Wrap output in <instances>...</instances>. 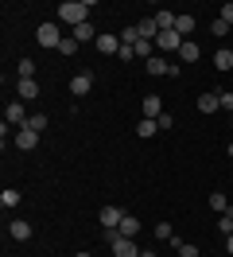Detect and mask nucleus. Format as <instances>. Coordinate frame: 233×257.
<instances>
[{"label":"nucleus","instance_id":"obj_14","mask_svg":"<svg viewBox=\"0 0 233 257\" xmlns=\"http://www.w3.org/2000/svg\"><path fill=\"white\" fill-rule=\"evenodd\" d=\"M8 234H12L16 241H28V238H31V222H24V218H16V222H8Z\"/></svg>","mask_w":233,"mask_h":257},{"label":"nucleus","instance_id":"obj_23","mask_svg":"<svg viewBox=\"0 0 233 257\" xmlns=\"http://www.w3.org/2000/svg\"><path fill=\"white\" fill-rule=\"evenodd\" d=\"M24 128H31V133H43V128H47V117H43V113H31Z\"/></svg>","mask_w":233,"mask_h":257},{"label":"nucleus","instance_id":"obj_10","mask_svg":"<svg viewBox=\"0 0 233 257\" xmlns=\"http://www.w3.org/2000/svg\"><path fill=\"white\" fill-rule=\"evenodd\" d=\"M136 32H140V39H152L155 43V35H159V24H155V16H144L136 24Z\"/></svg>","mask_w":233,"mask_h":257},{"label":"nucleus","instance_id":"obj_17","mask_svg":"<svg viewBox=\"0 0 233 257\" xmlns=\"http://www.w3.org/2000/svg\"><path fill=\"white\" fill-rule=\"evenodd\" d=\"M74 39H78V43H86V39H93V43H97V32H93V24H90V20L74 28Z\"/></svg>","mask_w":233,"mask_h":257},{"label":"nucleus","instance_id":"obj_36","mask_svg":"<svg viewBox=\"0 0 233 257\" xmlns=\"http://www.w3.org/2000/svg\"><path fill=\"white\" fill-rule=\"evenodd\" d=\"M74 257H90V253H74Z\"/></svg>","mask_w":233,"mask_h":257},{"label":"nucleus","instance_id":"obj_29","mask_svg":"<svg viewBox=\"0 0 233 257\" xmlns=\"http://www.w3.org/2000/svg\"><path fill=\"white\" fill-rule=\"evenodd\" d=\"M117 59H124V63H128V59H136V51H132V43H121V51H117Z\"/></svg>","mask_w":233,"mask_h":257},{"label":"nucleus","instance_id":"obj_2","mask_svg":"<svg viewBox=\"0 0 233 257\" xmlns=\"http://www.w3.org/2000/svg\"><path fill=\"white\" fill-rule=\"evenodd\" d=\"M35 39H39V47H55V51H59V43H62V35H59V24H39Z\"/></svg>","mask_w":233,"mask_h":257},{"label":"nucleus","instance_id":"obj_26","mask_svg":"<svg viewBox=\"0 0 233 257\" xmlns=\"http://www.w3.org/2000/svg\"><path fill=\"white\" fill-rule=\"evenodd\" d=\"M171 234H175L171 222H159V226H155V238H159V241H171Z\"/></svg>","mask_w":233,"mask_h":257},{"label":"nucleus","instance_id":"obj_31","mask_svg":"<svg viewBox=\"0 0 233 257\" xmlns=\"http://www.w3.org/2000/svg\"><path fill=\"white\" fill-rule=\"evenodd\" d=\"M136 39H140L136 28H124V32H121V43H136Z\"/></svg>","mask_w":233,"mask_h":257},{"label":"nucleus","instance_id":"obj_4","mask_svg":"<svg viewBox=\"0 0 233 257\" xmlns=\"http://www.w3.org/2000/svg\"><path fill=\"white\" fill-rule=\"evenodd\" d=\"M140 113H144L148 121H159V117H163V97H159V94H148L144 101H140Z\"/></svg>","mask_w":233,"mask_h":257},{"label":"nucleus","instance_id":"obj_19","mask_svg":"<svg viewBox=\"0 0 233 257\" xmlns=\"http://www.w3.org/2000/svg\"><path fill=\"white\" fill-rule=\"evenodd\" d=\"M175 32H179V35L186 39V35L194 32V16H175Z\"/></svg>","mask_w":233,"mask_h":257},{"label":"nucleus","instance_id":"obj_8","mask_svg":"<svg viewBox=\"0 0 233 257\" xmlns=\"http://www.w3.org/2000/svg\"><path fill=\"white\" fill-rule=\"evenodd\" d=\"M16 94H20V101H35V97H39V82L35 78H20Z\"/></svg>","mask_w":233,"mask_h":257},{"label":"nucleus","instance_id":"obj_16","mask_svg":"<svg viewBox=\"0 0 233 257\" xmlns=\"http://www.w3.org/2000/svg\"><path fill=\"white\" fill-rule=\"evenodd\" d=\"M124 210L121 207H101V226H121Z\"/></svg>","mask_w":233,"mask_h":257},{"label":"nucleus","instance_id":"obj_34","mask_svg":"<svg viewBox=\"0 0 233 257\" xmlns=\"http://www.w3.org/2000/svg\"><path fill=\"white\" fill-rule=\"evenodd\" d=\"M225 249H229V253H233V234H225Z\"/></svg>","mask_w":233,"mask_h":257},{"label":"nucleus","instance_id":"obj_7","mask_svg":"<svg viewBox=\"0 0 233 257\" xmlns=\"http://www.w3.org/2000/svg\"><path fill=\"white\" fill-rule=\"evenodd\" d=\"M93 47L101 51V55H117V51H121V35H105V32H101Z\"/></svg>","mask_w":233,"mask_h":257},{"label":"nucleus","instance_id":"obj_20","mask_svg":"<svg viewBox=\"0 0 233 257\" xmlns=\"http://www.w3.org/2000/svg\"><path fill=\"white\" fill-rule=\"evenodd\" d=\"M214 66H217V70H229V66H233V51H229V47H221V51L214 55Z\"/></svg>","mask_w":233,"mask_h":257},{"label":"nucleus","instance_id":"obj_1","mask_svg":"<svg viewBox=\"0 0 233 257\" xmlns=\"http://www.w3.org/2000/svg\"><path fill=\"white\" fill-rule=\"evenodd\" d=\"M90 8H97L93 0H62L59 8H55V16H59V24H70V28H78V24H86Z\"/></svg>","mask_w":233,"mask_h":257},{"label":"nucleus","instance_id":"obj_18","mask_svg":"<svg viewBox=\"0 0 233 257\" xmlns=\"http://www.w3.org/2000/svg\"><path fill=\"white\" fill-rule=\"evenodd\" d=\"M155 133H159V125H155V121H148V117H140V121H136V137H144V141H148V137H155Z\"/></svg>","mask_w":233,"mask_h":257},{"label":"nucleus","instance_id":"obj_33","mask_svg":"<svg viewBox=\"0 0 233 257\" xmlns=\"http://www.w3.org/2000/svg\"><path fill=\"white\" fill-rule=\"evenodd\" d=\"M221 20H225V24L233 28V4H225V8H221Z\"/></svg>","mask_w":233,"mask_h":257},{"label":"nucleus","instance_id":"obj_6","mask_svg":"<svg viewBox=\"0 0 233 257\" xmlns=\"http://www.w3.org/2000/svg\"><path fill=\"white\" fill-rule=\"evenodd\" d=\"M93 90V74H74V78H70V94L74 97H86Z\"/></svg>","mask_w":233,"mask_h":257},{"label":"nucleus","instance_id":"obj_28","mask_svg":"<svg viewBox=\"0 0 233 257\" xmlns=\"http://www.w3.org/2000/svg\"><path fill=\"white\" fill-rule=\"evenodd\" d=\"M210 32H214V35H217V39H221V35H225V32H229V24H225V20H221V16H217V20H214V24H210Z\"/></svg>","mask_w":233,"mask_h":257},{"label":"nucleus","instance_id":"obj_30","mask_svg":"<svg viewBox=\"0 0 233 257\" xmlns=\"http://www.w3.org/2000/svg\"><path fill=\"white\" fill-rule=\"evenodd\" d=\"M179 257H198V245H190V241H183V245H179Z\"/></svg>","mask_w":233,"mask_h":257},{"label":"nucleus","instance_id":"obj_37","mask_svg":"<svg viewBox=\"0 0 233 257\" xmlns=\"http://www.w3.org/2000/svg\"><path fill=\"white\" fill-rule=\"evenodd\" d=\"M229 156H233V141H229Z\"/></svg>","mask_w":233,"mask_h":257},{"label":"nucleus","instance_id":"obj_13","mask_svg":"<svg viewBox=\"0 0 233 257\" xmlns=\"http://www.w3.org/2000/svg\"><path fill=\"white\" fill-rule=\"evenodd\" d=\"M113 257H140L136 241H132V238H121L117 245H113Z\"/></svg>","mask_w":233,"mask_h":257},{"label":"nucleus","instance_id":"obj_3","mask_svg":"<svg viewBox=\"0 0 233 257\" xmlns=\"http://www.w3.org/2000/svg\"><path fill=\"white\" fill-rule=\"evenodd\" d=\"M183 43H186V39L175 32V28H171V32H159V35H155V51H163V55H167V51H179Z\"/></svg>","mask_w":233,"mask_h":257},{"label":"nucleus","instance_id":"obj_22","mask_svg":"<svg viewBox=\"0 0 233 257\" xmlns=\"http://www.w3.org/2000/svg\"><path fill=\"white\" fill-rule=\"evenodd\" d=\"M210 207H214L217 214H225V210H229V199H225L221 191H214V195H210Z\"/></svg>","mask_w":233,"mask_h":257},{"label":"nucleus","instance_id":"obj_35","mask_svg":"<svg viewBox=\"0 0 233 257\" xmlns=\"http://www.w3.org/2000/svg\"><path fill=\"white\" fill-rule=\"evenodd\" d=\"M140 257H155V253H140Z\"/></svg>","mask_w":233,"mask_h":257},{"label":"nucleus","instance_id":"obj_24","mask_svg":"<svg viewBox=\"0 0 233 257\" xmlns=\"http://www.w3.org/2000/svg\"><path fill=\"white\" fill-rule=\"evenodd\" d=\"M16 74H20V78H35V63H31V59H20Z\"/></svg>","mask_w":233,"mask_h":257},{"label":"nucleus","instance_id":"obj_11","mask_svg":"<svg viewBox=\"0 0 233 257\" xmlns=\"http://www.w3.org/2000/svg\"><path fill=\"white\" fill-rule=\"evenodd\" d=\"M179 59H183V63H198V59H202V47L194 43V39H186L183 47H179Z\"/></svg>","mask_w":233,"mask_h":257},{"label":"nucleus","instance_id":"obj_15","mask_svg":"<svg viewBox=\"0 0 233 257\" xmlns=\"http://www.w3.org/2000/svg\"><path fill=\"white\" fill-rule=\"evenodd\" d=\"M221 109V101H217V90H210V94L198 97V113H217Z\"/></svg>","mask_w":233,"mask_h":257},{"label":"nucleus","instance_id":"obj_5","mask_svg":"<svg viewBox=\"0 0 233 257\" xmlns=\"http://www.w3.org/2000/svg\"><path fill=\"white\" fill-rule=\"evenodd\" d=\"M4 121L8 125H28V113H24V101H8V109H4Z\"/></svg>","mask_w":233,"mask_h":257},{"label":"nucleus","instance_id":"obj_9","mask_svg":"<svg viewBox=\"0 0 233 257\" xmlns=\"http://www.w3.org/2000/svg\"><path fill=\"white\" fill-rule=\"evenodd\" d=\"M35 145H39V133H31V128H20V133H16V148H20V152H31Z\"/></svg>","mask_w":233,"mask_h":257},{"label":"nucleus","instance_id":"obj_32","mask_svg":"<svg viewBox=\"0 0 233 257\" xmlns=\"http://www.w3.org/2000/svg\"><path fill=\"white\" fill-rule=\"evenodd\" d=\"M155 125H159V133H163V128H171V125H175V117H171V113H163V117H159Z\"/></svg>","mask_w":233,"mask_h":257},{"label":"nucleus","instance_id":"obj_27","mask_svg":"<svg viewBox=\"0 0 233 257\" xmlns=\"http://www.w3.org/2000/svg\"><path fill=\"white\" fill-rule=\"evenodd\" d=\"M217 101H221V109H225V113H233V94H229V90H217Z\"/></svg>","mask_w":233,"mask_h":257},{"label":"nucleus","instance_id":"obj_21","mask_svg":"<svg viewBox=\"0 0 233 257\" xmlns=\"http://www.w3.org/2000/svg\"><path fill=\"white\" fill-rule=\"evenodd\" d=\"M16 203H20V191H12V187H4V191H0V207H4V210H12Z\"/></svg>","mask_w":233,"mask_h":257},{"label":"nucleus","instance_id":"obj_25","mask_svg":"<svg viewBox=\"0 0 233 257\" xmlns=\"http://www.w3.org/2000/svg\"><path fill=\"white\" fill-rule=\"evenodd\" d=\"M78 47H82V43H78L74 35H70V39H62V43H59V51L66 55V59H70V55H78Z\"/></svg>","mask_w":233,"mask_h":257},{"label":"nucleus","instance_id":"obj_12","mask_svg":"<svg viewBox=\"0 0 233 257\" xmlns=\"http://www.w3.org/2000/svg\"><path fill=\"white\" fill-rule=\"evenodd\" d=\"M117 230H121V238H136V234H140V218H136V214H124Z\"/></svg>","mask_w":233,"mask_h":257}]
</instances>
